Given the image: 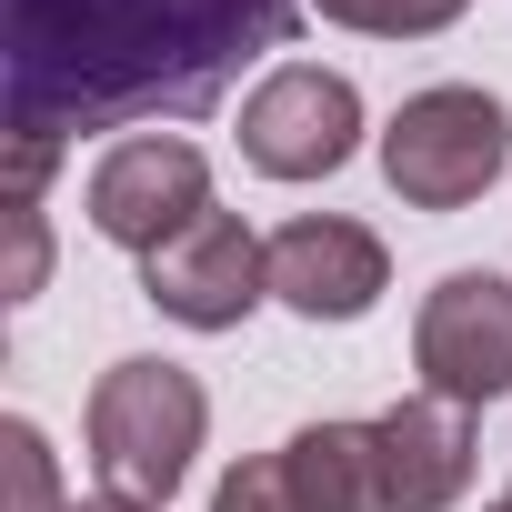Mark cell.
Segmentation results:
<instances>
[{
	"label": "cell",
	"instance_id": "6da1fadb",
	"mask_svg": "<svg viewBox=\"0 0 512 512\" xmlns=\"http://www.w3.org/2000/svg\"><path fill=\"white\" fill-rule=\"evenodd\" d=\"M302 0H11V141L201 121L241 61L292 51Z\"/></svg>",
	"mask_w": 512,
	"mask_h": 512
},
{
	"label": "cell",
	"instance_id": "7a4b0ae2",
	"mask_svg": "<svg viewBox=\"0 0 512 512\" xmlns=\"http://www.w3.org/2000/svg\"><path fill=\"white\" fill-rule=\"evenodd\" d=\"M201 432H211V392H201L181 362L131 352V362H111V372L91 382V462H101V482H111L121 502H151V512H161V502L191 482Z\"/></svg>",
	"mask_w": 512,
	"mask_h": 512
},
{
	"label": "cell",
	"instance_id": "3957f363",
	"mask_svg": "<svg viewBox=\"0 0 512 512\" xmlns=\"http://www.w3.org/2000/svg\"><path fill=\"white\" fill-rule=\"evenodd\" d=\"M502 171H512V111L492 91H472V81L412 91L382 131V181L412 211H472Z\"/></svg>",
	"mask_w": 512,
	"mask_h": 512
},
{
	"label": "cell",
	"instance_id": "277c9868",
	"mask_svg": "<svg viewBox=\"0 0 512 512\" xmlns=\"http://www.w3.org/2000/svg\"><path fill=\"white\" fill-rule=\"evenodd\" d=\"M91 231L101 241H121V251H151L161 241H181L201 211H221L211 201V161L181 141V131H131V141H111L101 161H91Z\"/></svg>",
	"mask_w": 512,
	"mask_h": 512
},
{
	"label": "cell",
	"instance_id": "5b68a950",
	"mask_svg": "<svg viewBox=\"0 0 512 512\" xmlns=\"http://www.w3.org/2000/svg\"><path fill=\"white\" fill-rule=\"evenodd\" d=\"M362 151V91L322 61H282L241 101V161L262 181H332Z\"/></svg>",
	"mask_w": 512,
	"mask_h": 512
},
{
	"label": "cell",
	"instance_id": "8992f818",
	"mask_svg": "<svg viewBox=\"0 0 512 512\" xmlns=\"http://www.w3.org/2000/svg\"><path fill=\"white\" fill-rule=\"evenodd\" d=\"M141 292L181 332H241L251 302H272V241H251L241 211H201L181 241H161L141 262Z\"/></svg>",
	"mask_w": 512,
	"mask_h": 512
},
{
	"label": "cell",
	"instance_id": "52a82bcc",
	"mask_svg": "<svg viewBox=\"0 0 512 512\" xmlns=\"http://www.w3.org/2000/svg\"><path fill=\"white\" fill-rule=\"evenodd\" d=\"M211 512H382L372 422H312L282 452H251L221 472Z\"/></svg>",
	"mask_w": 512,
	"mask_h": 512
},
{
	"label": "cell",
	"instance_id": "ba28073f",
	"mask_svg": "<svg viewBox=\"0 0 512 512\" xmlns=\"http://www.w3.org/2000/svg\"><path fill=\"white\" fill-rule=\"evenodd\" d=\"M412 362L442 402L482 412L512 392V282L502 272H442L422 292V322H412Z\"/></svg>",
	"mask_w": 512,
	"mask_h": 512
},
{
	"label": "cell",
	"instance_id": "9c48e42d",
	"mask_svg": "<svg viewBox=\"0 0 512 512\" xmlns=\"http://www.w3.org/2000/svg\"><path fill=\"white\" fill-rule=\"evenodd\" d=\"M382 292H392V251L362 221L322 211V221L272 231V302H292L302 322H362Z\"/></svg>",
	"mask_w": 512,
	"mask_h": 512
},
{
	"label": "cell",
	"instance_id": "30bf717a",
	"mask_svg": "<svg viewBox=\"0 0 512 512\" xmlns=\"http://www.w3.org/2000/svg\"><path fill=\"white\" fill-rule=\"evenodd\" d=\"M372 462H382V512H452L472 482V412L412 392L372 422Z\"/></svg>",
	"mask_w": 512,
	"mask_h": 512
},
{
	"label": "cell",
	"instance_id": "8fae6325",
	"mask_svg": "<svg viewBox=\"0 0 512 512\" xmlns=\"http://www.w3.org/2000/svg\"><path fill=\"white\" fill-rule=\"evenodd\" d=\"M312 11L342 31H372V41H432L462 21V0H312Z\"/></svg>",
	"mask_w": 512,
	"mask_h": 512
},
{
	"label": "cell",
	"instance_id": "7c38bea8",
	"mask_svg": "<svg viewBox=\"0 0 512 512\" xmlns=\"http://www.w3.org/2000/svg\"><path fill=\"white\" fill-rule=\"evenodd\" d=\"M0 462H11V502L0 512H71L61 502V482H51V442H41V422H0Z\"/></svg>",
	"mask_w": 512,
	"mask_h": 512
},
{
	"label": "cell",
	"instance_id": "4fadbf2b",
	"mask_svg": "<svg viewBox=\"0 0 512 512\" xmlns=\"http://www.w3.org/2000/svg\"><path fill=\"white\" fill-rule=\"evenodd\" d=\"M71 512H151V502H121V492H91V502H71Z\"/></svg>",
	"mask_w": 512,
	"mask_h": 512
},
{
	"label": "cell",
	"instance_id": "5bb4252c",
	"mask_svg": "<svg viewBox=\"0 0 512 512\" xmlns=\"http://www.w3.org/2000/svg\"><path fill=\"white\" fill-rule=\"evenodd\" d=\"M502 512H512V502H502Z\"/></svg>",
	"mask_w": 512,
	"mask_h": 512
}]
</instances>
